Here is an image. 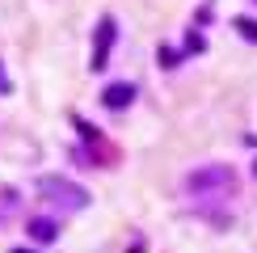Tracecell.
Wrapping results in <instances>:
<instances>
[{"mask_svg":"<svg viewBox=\"0 0 257 253\" xmlns=\"http://www.w3.org/2000/svg\"><path fill=\"white\" fill-rule=\"evenodd\" d=\"M38 194L59 198L63 207H84L89 203V190L76 186V182H63V177H38Z\"/></svg>","mask_w":257,"mask_h":253,"instance_id":"1","label":"cell"},{"mask_svg":"<svg viewBox=\"0 0 257 253\" xmlns=\"http://www.w3.org/2000/svg\"><path fill=\"white\" fill-rule=\"evenodd\" d=\"M114 38H118L114 17H101L97 34H93V72H105V59H110V51H114Z\"/></svg>","mask_w":257,"mask_h":253,"instance_id":"2","label":"cell"},{"mask_svg":"<svg viewBox=\"0 0 257 253\" xmlns=\"http://www.w3.org/2000/svg\"><path fill=\"white\" fill-rule=\"evenodd\" d=\"M190 190H194V194H202V190H232V173L223 165L198 169V173H190Z\"/></svg>","mask_w":257,"mask_h":253,"instance_id":"3","label":"cell"},{"mask_svg":"<svg viewBox=\"0 0 257 253\" xmlns=\"http://www.w3.org/2000/svg\"><path fill=\"white\" fill-rule=\"evenodd\" d=\"M131 101H135V84H126V80L105 84V93H101V105H105V110H126Z\"/></svg>","mask_w":257,"mask_h":253,"instance_id":"4","label":"cell"},{"mask_svg":"<svg viewBox=\"0 0 257 253\" xmlns=\"http://www.w3.org/2000/svg\"><path fill=\"white\" fill-rule=\"evenodd\" d=\"M30 236L42 240V245H51L55 240V219H30Z\"/></svg>","mask_w":257,"mask_h":253,"instance_id":"5","label":"cell"},{"mask_svg":"<svg viewBox=\"0 0 257 253\" xmlns=\"http://www.w3.org/2000/svg\"><path fill=\"white\" fill-rule=\"evenodd\" d=\"M232 30L244 38V42H257V21H249V17H236L232 21Z\"/></svg>","mask_w":257,"mask_h":253,"instance_id":"6","label":"cell"},{"mask_svg":"<svg viewBox=\"0 0 257 253\" xmlns=\"http://www.w3.org/2000/svg\"><path fill=\"white\" fill-rule=\"evenodd\" d=\"M0 68H5V63H0ZM9 89H13V80H9L5 72H0V93H9Z\"/></svg>","mask_w":257,"mask_h":253,"instance_id":"7","label":"cell"},{"mask_svg":"<svg viewBox=\"0 0 257 253\" xmlns=\"http://www.w3.org/2000/svg\"><path fill=\"white\" fill-rule=\"evenodd\" d=\"M9 253H34V249H9Z\"/></svg>","mask_w":257,"mask_h":253,"instance_id":"8","label":"cell"}]
</instances>
